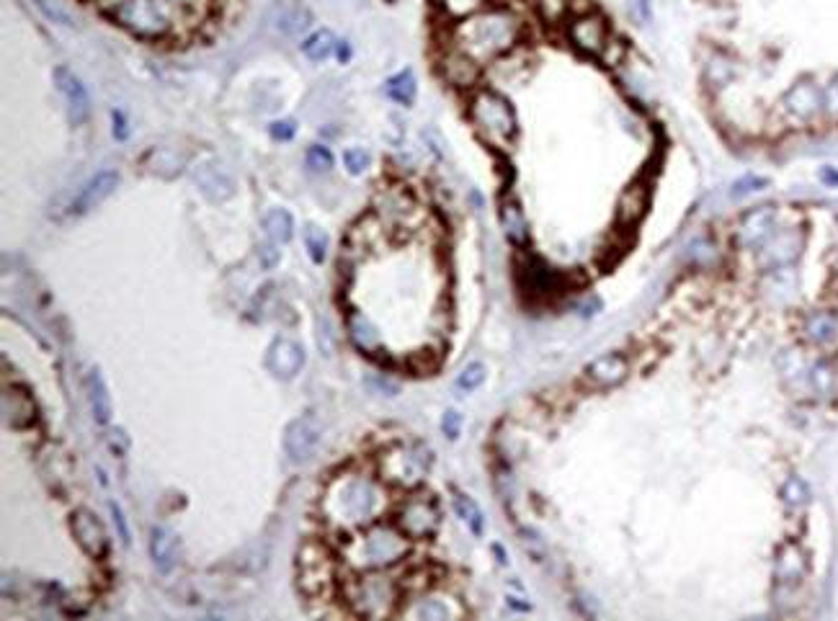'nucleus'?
I'll use <instances>...</instances> for the list:
<instances>
[{
  "instance_id": "nucleus-1",
  "label": "nucleus",
  "mask_w": 838,
  "mask_h": 621,
  "mask_svg": "<svg viewBox=\"0 0 838 621\" xmlns=\"http://www.w3.org/2000/svg\"><path fill=\"white\" fill-rule=\"evenodd\" d=\"M387 482L382 477L346 469L328 482L323 493V518L336 531H354L380 521L387 511Z\"/></svg>"
},
{
  "instance_id": "nucleus-2",
  "label": "nucleus",
  "mask_w": 838,
  "mask_h": 621,
  "mask_svg": "<svg viewBox=\"0 0 838 621\" xmlns=\"http://www.w3.org/2000/svg\"><path fill=\"white\" fill-rule=\"evenodd\" d=\"M454 47L467 52L470 57L485 65L506 55L519 44L521 39V21L514 11L508 8H483L472 13L467 19L454 24Z\"/></svg>"
},
{
  "instance_id": "nucleus-3",
  "label": "nucleus",
  "mask_w": 838,
  "mask_h": 621,
  "mask_svg": "<svg viewBox=\"0 0 838 621\" xmlns=\"http://www.w3.org/2000/svg\"><path fill=\"white\" fill-rule=\"evenodd\" d=\"M343 562L356 570V573H367V570H390V567L400 565L405 557L410 555V539L398 529V524H374L364 526V529L354 531V534L343 542Z\"/></svg>"
},
{
  "instance_id": "nucleus-4",
  "label": "nucleus",
  "mask_w": 838,
  "mask_h": 621,
  "mask_svg": "<svg viewBox=\"0 0 838 621\" xmlns=\"http://www.w3.org/2000/svg\"><path fill=\"white\" fill-rule=\"evenodd\" d=\"M101 11L132 37L150 42L171 37L178 16L163 0H101Z\"/></svg>"
},
{
  "instance_id": "nucleus-5",
  "label": "nucleus",
  "mask_w": 838,
  "mask_h": 621,
  "mask_svg": "<svg viewBox=\"0 0 838 621\" xmlns=\"http://www.w3.org/2000/svg\"><path fill=\"white\" fill-rule=\"evenodd\" d=\"M467 116H470V124L485 145L506 150L516 140L519 119H516L514 106L503 93L493 91V88H480V91L472 93Z\"/></svg>"
},
{
  "instance_id": "nucleus-6",
  "label": "nucleus",
  "mask_w": 838,
  "mask_h": 621,
  "mask_svg": "<svg viewBox=\"0 0 838 621\" xmlns=\"http://www.w3.org/2000/svg\"><path fill=\"white\" fill-rule=\"evenodd\" d=\"M343 603L354 616L385 619L400 603V585L385 570H367L343 583Z\"/></svg>"
},
{
  "instance_id": "nucleus-7",
  "label": "nucleus",
  "mask_w": 838,
  "mask_h": 621,
  "mask_svg": "<svg viewBox=\"0 0 838 621\" xmlns=\"http://www.w3.org/2000/svg\"><path fill=\"white\" fill-rule=\"evenodd\" d=\"M431 464H434V457L426 446L418 441H410V444L403 441V444L382 451L380 477L395 488H416L423 482V477L429 475Z\"/></svg>"
},
{
  "instance_id": "nucleus-8",
  "label": "nucleus",
  "mask_w": 838,
  "mask_h": 621,
  "mask_svg": "<svg viewBox=\"0 0 838 621\" xmlns=\"http://www.w3.org/2000/svg\"><path fill=\"white\" fill-rule=\"evenodd\" d=\"M336 580L333 557L328 547L320 542H305L297 552V583L300 591L310 598H320Z\"/></svg>"
},
{
  "instance_id": "nucleus-9",
  "label": "nucleus",
  "mask_w": 838,
  "mask_h": 621,
  "mask_svg": "<svg viewBox=\"0 0 838 621\" xmlns=\"http://www.w3.org/2000/svg\"><path fill=\"white\" fill-rule=\"evenodd\" d=\"M565 31H568V42L588 57H604L612 47V34H609L606 19L596 11L573 13L565 24Z\"/></svg>"
},
{
  "instance_id": "nucleus-10",
  "label": "nucleus",
  "mask_w": 838,
  "mask_h": 621,
  "mask_svg": "<svg viewBox=\"0 0 838 621\" xmlns=\"http://www.w3.org/2000/svg\"><path fill=\"white\" fill-rule=\"evenodd\" d=\"M395 524H398V529L408 536L410 542L434 539L441 526V511L436 506V500L426 498V495H413V498H408L398 508Z\"/></svg>"
},
{
  "instance_id": "nucleus-11",
  "label": "nucleus",
  "mask_w": 838,
  "mask_h": 621,
  "mask_svg": "<svg viewBox=\"0 0 838 621\" xmlns=\"http://www.w3.org/2000/svg\"><path fill=\"white\" fill-rule=\"evenodd\" d=\"M516 281L521 292L532 299H552L557 292H563L565 284L563 276L539 258H524L516 266Z\"/></svg>"
},
{
  "instance_id": "nucleus-12",
  "label": "nucleus",
  "mask_w": 838,
  "mask_h": 621,
  "mask_svg": "<svg viewBox=\"0 0 838 621\" xmlns=\"http://www.w3.org/2000/svg\"><path fill=\"white\" fill-rule=\"evenodd\" d=\"M320 441H323V428H320L318 418H312V415L294 418L284 431V451L294 464L310 462L318 454Z\"/></svg>"
},
{
  "instance_id": "nucleus-13",
  "label": "nucleus",
  "mask_w": 838,
  "mask_h": 621,
  "mask_svg": "<svg viewBox=\"0 0 838 621\" xmlns=\"http://www.w3.org/2000/svg\"><path fill=\"white\" fill-rule=\"evenodd\" d=\"M70 531H73L75 542L86 552L91 560H104L109 555V534H106L104 524L98 521L96 513L78 508L70 516Z\"/></svg>"
},
{
  "instance_id": "nucleus-14",
  "label": "nucleus",
  "mask_w": 838,
  "mask_h": 621,
  "mask_svg": "<svg viewBox=\"0 0 838 621\" xmlns=\"http://www.w3.org/2000/svg\"><path fill=\"white\" fill-rule=\"evenodd\" d=\"M403 616L416 621H452L465 616V609L459 606L454 596L444 591H426L410 603L408 609H403Z\"/></svg>"
},
{
  "instance_id": "nucleus-15",
  "label": "nucleus",
  "mask_w": 838,
  "mask_h": 621,
  "mask_svg": "<svg viewBox=\"0 0 838 621\" xmlns=\"http://www.w3.org/2000/svg\"><path fill=\"white\" fill-rule=\"evenodd\" d=\"M55 86L62 93L65 104H68V119L73 127H83L91 116V98H88L83 80L70 70V67H57L55 70Z\"/></svg>"
},
{
  "instance_id": "nucleus-16",
  "label": "nucleus",
  "mask_w": 838,
  "mask_h": 621,
  "mask_svg": "<svg viewBox=\"0 0 838 621\" xmlns=\"http://www.w3.org/2000/svg\"><path fill=\"white\" fill-rule=\"evenodd\" d=\"M302 366H305V348L292 338H276L266 351V369L276 379L289 382L302 372Z\"/></svg>"
},
{
  "instance_id": "nucleus-17",
  "label": "nucleus",
  "mask_w": 838,
  "mask_h": 621,
  "mask_svg": "<svg viewBox=\"0 0 838 621\" xmlns=\"http://www.w3.org/2000/svg\"><path fill=\"white\" fill-rule=\"evenodd\" d=\"M119 189V173L117 171H101L96 173L93 178H88L83 186H80V191L75 194L73 204H70V214H75V217H83V214L93 212V209H98L101 204H104L106 199H109L114 191Z\"/></svg>"
},
{
  "instance_id": "nucleus-18",
  "label": "nucleus",
  "mask_w": 838,
  "mask_h": 621,
  "mask_svg": "<svg viewBox=\"0 0 838 621\" xmlns=\"http://www.w3.org/2000/svg\"><path fill=\"white\" fill-rule=\"evenodd\" d=\"M630 374V361L622 354H604L583 369V382L594 390H612Z\"/></svg>"
},
{
  "instance_id": "nucleus-19",
  "label": "nucleus",
  "mask_w": 838,
  "mask_h": 621,
  "mask_svg": "<svg viewBox=\"0 0 838 621\" xmlns=\"http://www.w3.org/2000/svg\"><path fill=\"white\" fill-rule=\"evenodd\" d=\"M439 70L449 86L462 88V91L475 88V83L480 80V62L459 47H454V44L441 55Z\"/></svg>"
},
{
  "instance_id": "nucleus-20",
  "label": "nucleus",
  "mask_w": 838,
  "mask_h": 621,
  "mask_svg": "<svg viewBox=\"0 0 838 621\" xmlns=\"http://www.w3.org/2000/svg\"><path fill=\"white\" fill-rule=\"evenodd\" d=\"M3 423L13 431H26L37 423V402L26 390L6 387L3 390Z\"/></svg>"
},
{
  "instance_id": "nucleus-21",
  "label": "nucleus",
  "mask_w": 838,
  "mask_h": 621,
  "mask_svg": "<svg viewBox=\"0 0 838 621\" xmlns=\"http://www.w3.org/2000/svg\"><path fill=\"white\" fill-rule=\"evenodd\" d=\"M194 183L209 201H227L235 194L233 176L215 163H202L194 168Z\"/></svg>"
},
{
  "instance_id": "nucleus-22",
  "label": "nucleus",
  "mask_w": 838,
  "mask_h": 621,
  "mask_svg": "<svg viewBox=\"0 0 838 621\" xmlns=\"http://www.w3.org/2000/svg\"><path fill=\"white\" fill-rule=\"evenodd\" d=\"M498 220H501V230L503 235H506V240L514 248L524 250L529 245V240H532V235H529V222H527V214H524V209H521V204L516 199H503L501 207H498Z\"/></svg>"
},
{
  "instance_id": "nucleus-23",
  "label": "nucleus",
  "mask_w": 838,
  "mask_h": 621,
  "mask_svg": "<svg viewBox=\"0 0 838 621\" xmlns=\"http://www.w3.org/2000/svg\"><path fill=\"white\" fill-rule=\"evenodd\" d=\"M184 165L186 155L178 153L176 147H150L145 158H142V168L150 176L166 178V181H171V178H176L178 173L184 171Z\"/></svg>"
},
{
  "instance_id": "nucleus-24",
  "label": "nucleus",
  "mask_w": 838,
  "mask_h": 621,
  "mask_svg": "<svg viewBox=\"0 0 838 621\" xmlns=\"http://www.w3.org/2000/svg\"><path fill=\"white\" fill-rule=\"evenodd\" d=\"M86 395H88V405H91L93 421H96L98 426H109L111 415H114V402H111L109 387H106L104 377H101L98 369H91V372H88Z\"/></svg>"
},
{
  "instance_id": "nucleus-25",
  "label": "nucleus",
  "mask_w": 838,
  "mask_h": 621,
  "mask_svg": "<svg viewBox=\"0 0 838 621\" xmlns=\"http://www.w3.org/2000/svg\"><path fill=\"white\" fill-rule=\"evenodd\" d=\"M648 207H650L648 186H643V183H635V186H630V189L619 196V204H617L619 225L635 227L637 222L643 220V214L648 212Z\"/></svg>"
},
{
  "instance_id": "nucleus-26",
  "label": "nucleus",
  "mask_w": 838,
  "mask_h": 621,
  "mask_svg": "<svg viewBox=\"0 0 838 621\" xmlns=\"http://www.w3.org/2000/svg\"><path fill=\"white\" fill-rule=\"evenodd\" d=\"M178 555V539L171 529L166 526H153L150 531V557H153L155 567L160 573H171L176 565Z\"/></svg>"
},
{
  "instance_id": "nucleus-27",
  "label": "nucleus",
  "mask_w": 838,
  "mask_h": 621,
  "mask_svg": "<svg viewBox=\"0 0 838 621\" xmlns=\"http://www.w3.org/2000/svg\"><path fill=\"white\" fill-rule=\"evenodd\" d=\"M346 330H349L351 343H354L359 351H364V354H377V351H380V333H377V328H374L364 315L351 312L349 320H346Z\"/></svg>"
},
{
  "instance_id": "nucleus-28",
  "label": "nucleus",
  "mask_w": 838,
  "mask_h": 621,
  "mask_svg": "<svg viewBox=\"0 0 838 621\" xmlns=\"http://www.w3.org/2000/svg\"><path fill=\"white\" fill-rule=\"evenodd\" d=\"M261 227H264L266 238L276 245H284L292 240L294 235V217L287 212V209H269L261 220Z\"/></svg>"
},
{
  "instance_id": "nucleus-29",
  "label": "nucleus",
  "mask_w": 838,
  "mask_h": 621,
  "mask_svg": "<svg viewBox=\"0 0 838 621\" xmlns=\"http://www.w3.org/2000/svg\"><path fill=\"white\" fill-rule=\"evenodd\" d=\"M385 93L390 101L400 106H413L418 96V80L413 70H400L398 75H392L385 83Z\"/></svg>"
},
{
  "instance_id": "nucleus-30",
  "label": "nucleus",
  "mask_w": 838,
  "mask_h": 621,
  "mask_svg": "<svg viewBox=\"0 0 838 621\" xmlns=\"http://www.w3.org/2000/svg\"><path fill=\"white\" fill-rule=\"evenodd\" d=\"M410 209H413V201L403 189H387L377 199V212L390 222H400L405 214H410Z\"/></svg>"
},
{
  "instance_id": "nucleus-31",
  "label": "nucleus",
  "mask_w": 838,
  "mask_h": 621,
  "mask_svg": "<svg viewBox=\"0 0 838 621\" xmlns=\"http://www.w3.org/2000/svg\"><path fill=\"white\" fill-rule=\"evenodd\" d=\"M336 47H338V39L333 37V31L318 29V31H312L310 37L302 42V55L312 62H323L336 52Z\"/></svg>"
},
{
  "instance_id": "nucleus-32",
  "label": "nucleus",
  "mask_w": 838,
  "mask_h": 621,
  "mask_svg": "<svg viewBox=\"0 0 838 621\" xmlns=\"http://www.w3.org/2000/svg\"><path fill=\"white\" fill-rule=\"evenodd\" d=\"M454 511H457V516L465 521L467 529H470L472 534L483 536V529H485L483 511H480V506L470 498V495L454 490Z\"/></svg>"
},
{
  "instance_id": "nucleus-33",
  "label": "nucleus",
  "mask_w": 838,
  "mask_h": 621,
  "mask_svg": "<svg viewBox=\"0 0 838 621\" xmlns=\"http://www.w3.org/2000/svg\"><path fill=\"white\" fill-rule=\"evenodd\" d=\"M307 21H310V13L305 11V8L300 6H282L279 8V13H276V29L282 31V34H297L300 29H305Z\"/></svg>"
},
{
  "instance_id": "nucleus-34",
  "label": "nucleus",
  "mask_w": 838,
  "mask_h": 621,
  "mask_svg": "<svg viewBox=\"0 0 838 621\" xmlns=\"http://www.w3.org/2000/svg\"><path fill=\"white\" fill-rule=\"evenodd\" d=\"M302 240H305L307 256L312 258V263H323L325 256H328V235L325 230H320L318 225H305L302 230Z\"/></svg>"
},
{
  "instance_id": "nucleus-35",
  "label": "nucleus",
  "mask_w": 838,
  "mask_h": 621,
  "mask_svg": "<svg viewBox=\"0 0 838 621\" xmlns=\"http://www.w3.org/2000/svg\"><path fill=\"white\" fill-rule=\"evenodd\" d=\"M534 8L547 24H563L570 19V0H534Z\"/></svg>"
},
{
  "instance_id": "nucleus-36",
  "label": "nucleus",
  "mask_w": 838,
  "mask_h": 621,
  "mask_svg": "<svg viewBox=\"0 0 838 621\" xmlns=\"http://www.w3.org/2000/svg\"><path fill=\"white\" fill-rule=\"evenodd\" d=\"M439 6L452 21H462L472 16V13L488 8V3L485 0H439Z\"/></svg>"
},
{
  "instance_id": "nucleus-37",
  "label": "nucleus",
  "mask_w": 838,
  "mask_h": 621,
  "mask_svg": "<svg viewBox=\"0 0 838 621\" xmlns=\"http://www.w3.org/2000/svg\"><path fill=\"white\" fill-rule=\"evenodd\" d=\"M305 163L312 173H328V171H333L336 158H333V153L325 145H312V147H307Z\"/></svg>"
},
{
  "instance_id": "nucleus-38",
  "label": "nucleus",
  "mask_w": 838,
  "mask_h": 621,
  "mask_svg": "<svg viewBox=\"0 0 838 621\" xmlns=\"http://www.w3.org/2000/svg\"><path fill=\"white\" fill-rule=\"evenodd\" d=\"M704 75H707V80H712L715 86H725V83L733 80L735 67L730 65V62L722 55H715L710 62H707V65H704Z\"/></svg>"
},
{
  "instance_id": "nucleus-39",
  "label": "nucleus",
  "mask_w": 838,
  "mask_h": 621,
  "mask_svg": "<svg viewBox=\"0 0 838 621\" xmlns=\"http://www.w3.org/2000/svg\"><path fill=\"white\" fill-rule=\"evenodd\" d=\"M485 377H488V369H485V364H480V361H472V364H467L465 369L459 372L457 387H459V390H465V392L478 390L480 384L485 382Z\"/></svg>"
},
{
  "instance_id": "nucleus-40",
  "label": "nucleus",
  "mask_w": 838,
  "mask_h": 621,
  "mask_svg": "<svg viewBox=\"0 0 838 621\" xmlns=\"http://www.w3.org/2000/svg\"><path fill=\"white\" fill-rule=\"evenodd\" d=\"M369 163H372V155H369L364 147H349V150L343 153V165H346V171H349L351 176L367 173Z\"/></svg>"
},
{
  "instance_id": "nucleus-41",
  "label": "nucleus",
  "mask_w": 838,
  "mask_h": 621,
  "mask_svg": "<svg viewBox=\"0 0 838 621\" xmlns=\"http://www.w3.org/2000/svg\"><path fill=\"white\" fill-rule=\"evenodd\" d=\"M833 330H836V320H833L831 315H823V312H820V315L810 317L808 333L813 341H818V343L828 341V338L833 335Z\"/></svg>"
},
{
  "instance_id": "nucleus-42",
  "label": "nucleus",
  "mask_w": 838,
  "mask_h": 621,
  "mask_svg": "<svg viewBox=\"0 0 838 621\" xmlns=\"http://www.w3.org/2000/svg\"><path fill=\"white\" fill-rule=\"evenodd\" d=\"M37 3L39 11L47 16L49 21H55V24H62V26H75V21L70 19L68 11H62L60 6H52V0H34Z\"/></svg>"
},
{
  "instance_id": "nucleus-43",
  "label": "nucleus",
  "mask_w": 838,
  "mask_h": 621,
  "mask_svg": "<svg viewBox=\"0 0 838 621\" xmlns=\"http://www.w3.org/2000/svg\"><path fill=\"white\" fill-rule=\"evenodd\" d=\"M106 446L114 457H124L129 451V436L124 428H111L109 436H106Z\"/></svg>"
},
{
  "instance_id": "nucleus-44",
  "label": "nucleus",
  "mask_w": 838,
  "mask_h": 621,
  "mask_svg": "<svg viewBox=\"0 0 838 621\" xmlns=\"http://www.w3.org/2000/svg\"><path fill=\"white\" fill-rule=\"evenodd\" d=\"M441 433L447 436L449 441H457L459 433H462V415L457 410H447L444 418H441Z\"/></svg>"
},
{
  "instance_id": "nucleus-45",
  "label": "nucleus",
  "mask_w": 838,
  "mask_h": 621,
  "mask_svg": "<svg viewBox=\"0 0 838 621\" xmlns=\"http://www.w3.org/2000/svg\"><path fill=\"white\" fill-rule=\"evenodd\" d=\"M297 134V127H294L292 119H282V122L271 124V137L276 142H289Z\"/></svg>"
},
{
  "instance_id": "nucleus-46",
  "label": "nucleus",
  "mask_w": 838,
  "mask_h": 621,
  "mask_svg": "<svg viewBox=\"0 0 838 621\" xmlns=\"http://www.w3.org/2000/svg\"><path fill=\"white\" fill-rule=\"evenodd\" d=\"M279 258H282V250H276V243H266L258 248V261H261V266L264 268H276V263H279Z\"/></svg>"
},
{
  "instance_id": "nucleus-47",
  "label": "nucleus",
  "mask_w": 838,
  "mask_h": 621,
  "mask_svg": "<svg viewBox=\"0 0 838 621\" xmlns=\"http://www.w3.org/2000/svg\"><path fill=\"white\" fill-rule=\"evenodd\" d=\"M521 544H524V549H527L529 555L537 557V562H542V557H545V547H542V542H539L532 531H521Z\"/></svg>"
},
{
  "instance_id": "nucleus-48",
  "label": "nucleus",
  "mask_w": 838,
  "mask_h": 621,
  "mask_svg": "<svg viewBox=\"0 0 838 621\" xmlns=\"http://www.w3.org/2000/svg\"><path fill=\"white\" fill-rule=\"evenodd\" d=\"M171 11H176L178 16H186V13H194L204 6L202 0H163Z\"/></svg>"
},
{
  "instance_id": "nucleus-49",
  "label": "nucleus",
  "mask_w": 838,
  "mask_h": 621,
  "mask_svg": "<svg viewBox=\"0 0 838 621\" xmlns=\"http://www.w3.org/2000/svg\"><path fill=\"white\" fill-rule=\"evenodd\" d=\"M109 511H111V518H114V526L119 529V539H122L124 544H129V526H127V518H124L122 508H119L117 503H109Z\"/></svg>"
},
{
  "instance_id": "nucleus-50",
  "label": "nucleus",
  "mask_w": 838,
  "mask_h": 621,
  "mask_svg": "<svg viewBox=\"0 0 838 621\" xmlns=\"http://www.w3.org/2000/svg\"><path fill=\"white\" fill-rule=\"evenodd\" d=\"M111 124H114V137H117L119 142H124L129 137V127H127V119H124L122 111H111Z\"/></svg>"
},
{
  "instance_id": "nucleus-51",
  "label": "nucleus",
  "mask_w": 838,
  "mask_h": 621,
  "mask_svg": "<svg viewBox=\"0 0 838 621\" xmlns=\"http://www.w3.org/2000/svg\"><path fill=\"white\" fill-rule=\"evenodd\" d=\"M632 13H635V19L640 16V21H643V24H648V21H650V3H648V0H635V3H632Z\"/></svg>"
},
{
  "instance_id": "nucleus-52",
  "label": "nucleus",
  "mask_w": 838,
  "mask_h": 621,
  "mask_svg": "<svg viewBox=\"0 0 838 621\" xmlns=\"http://www.w3.org/2000/svg\"><path fill=\"white\" fill-rule=\"evenodd\" d=\"M336 55H338V60H341V62L349 60V57H351V47H349V42H338Z\"/></svg>"
}]
</instances>
